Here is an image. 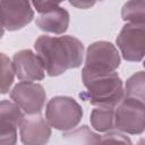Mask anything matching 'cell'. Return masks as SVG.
I'll list each match as a JSON object with an SVG mask.
<instances>
[{
    "instance_id": "obj_7",
    "label": "cell",
    "mask_w": 145,
    "mask_h": 145,
    "mask_svg": "<svg viewBox=\"0 0 145 145\" xmlns=\"http://www.w3.org/2000/svg\"><path fill=\"white\" fill-rule=\"evenodd\" d=\"M40 12L36 18V26L49 33L61 34L67 31L69 25V14L57 2L51 1H34L32 3Z\"/></svg>"
},
{
    "instance_id": "obj_3",
    "label": "cell",
    "mask_w": 145,
    "mask_h": 145,
    "mask_svg": "<svg viewBox=\"0 0 145 145\" xmlns=\"http://www.w3.org/2000/svg\"><path fill=\"white\" fill-rule=\"evenodd\" d=\"M83 111L80 105L69 96L52 97L45 109V118L51 127L58 130H71L80 121Z\"/></svg>"
},
{
    "instance_id": "obj_11",
    "label": "cell",
    "mask_w": 145,
    "mask_h": 145,
    "mask_svg": "<svg viewBox=\"0 0 145 145\" xmlns=\"http://www.w3.org/2000/svg\"><path fill=\"white\" fill-rule=\"evenodd\" d=\"M23 110L14 102L2 100L0 104V145H16L17 127L20 126Z\"/></svg>"
},
{
    "instance_id": "obj_9",
    "label": "cell",
    "mask_w": 145,
    "mask_h": 145,
    "mask_svg": "<svg viewBox=\"0 0 145 145\" xmlns=\"http://www.w3.org/2000/svg\"><path fill=\"white\" fill-rule=\"evenodd\" d=\"M1 25L3 29L16 31L33 19L34 10L28 1H5L0 2Z\"/></svg>"
},
{
    "instance_id": "obj_18",
    "label": "cell",
    "mask_w": 145,
    "mask_h": 145,
    "mask_svg": "<svg viewBox=\"0 0 145 145\" xmlns=\"http://www.w3.org/2000/svg\"><path fill=\"white\" fill-rule=\"evenodd\" d=\"M70 5L76 6V7H79V8H87V7L93 6L94 2H72V1H70Z\"/></svg>"
},
{
    "instance_id": "obj_1",
    "label": "cell",
    "mask_w": 145,
    "mask_h": 145,
    "mask_svg": "<svg viewBox=\"0 0 145 145\" xmlns=\"http://www.w3.org/2000/svg\"><path fill=\"white\" fill-rule=\"evenodd\" d=\"M34 48L50 76H58L68 69L77 68L83 61L84 45L70 35H42L35 41Z\"/></svg>"
},
{
    "instance_id": "obj_20",
    "label": "cell",
    "mask_w": 145,
    "mask_h": 145,
    "mask_svg": "<svg viewBox=\"0 0 145 145\" xmlns=\"http://www.w3.org/2000/svg\"><path fill=\"white\" fill-rule=\"evenodd\" d=\"M143 66H144V67H145V60H144V62H143Z\"/></svg>"
},
{
    "instance_id": "obj_5",
    "label": "cell",
    "mask_w": 145,
    "mask_h": 145,
    "mask_svg": "<svg viewBox=\"0 0 145 145\" xmlns=\"http://www.w3.org/2000/svg\"><path fill=\"white\" fill-rule=\"evenodd\" d=\"M119 65L120 56L112 43L97 41L88 46L84 69L91 72H113Z\"/></svg>"
},
{
    "instance_id": "obj_10",
    "label": "cell",
    "mask_w": 145,
    "mask_h": 145,
    "mask_svg": "<svg viewBox=\"0 0 145 145\" xmlns=\"http://www.w3.org/2000/svg\"><path fill=\"white\" fill-rule=\"evenodd\" d=\"M19 133L24 145H45L51 136V126L40 113L26 114L22 119Z\"/></svg>"
},
{
    "instance_id": "obj_14",
    "label": "cell",
    "mask_w": 145,
    "mask_h": 145,
    "mask_svg": "<svg viewBox=\"0 0 145 145\" xmlns=\"http://www.w3.org/2000/svg\"><path fill=\"white\" fill-rule=\"evenodd\" d=\"M91 123L92 127L100 133H106L114 129V108H95L91 113Z\"/></svg>"
},
{
    "instance_id": "obj_4",
    "label": "cell",
    "mask_w": 145,
    "mask_h": 145,
    "mask_svg": "<svg viewBox=\"0 0 145 145\" xmlns=\"http://www.w3.org/2000/svg\"><path fill=\"white\" fill-rule=\"evenodd\" d=\"M114 128L138 135L145 130V104L133 97H125L114 106Z\"/></svg>"
},
{
    "instance_id": "obj_12",
    "label": "cell",
    "mask_w": 145,
    "mask_h": 145,
    "mask_svg": "<svg viewBox=\"0 0 145 145\" xmlns=\"http://www.w3.org/2000/svg\"><path fill=\"white\" fill-rule=\"evenodd\" d=\"M12 65L18 79L24 82L41 80L44 78V66L39 57L31 50L16 52L12 58Z\"/></svg>"
},
{
    "instance_id": "obj_13",
    "label": "cell",
    "mask_w": 145,
    "mask_h": 145,
    "mask_svg": "<svg viewBox=\"0 0 145 145\" xmlns=\"http://www.w3.org/2000/svg\"><path fill=\"white\" fill-rule=\"evenodd\" d=\"M84 145H133L131 140L119 131H110L103 136L92 133L86 126L76 130Z\"/></svg>"
},
{
    "instance_id": "obj_2",
    "label": "cell",
    "mask_w": 145,
    "mask_h": 145,
    "mask_svg": "<svg viewBox=\"0 0 145 145\" xmlns=\"http://www.w3.org/2000/svg\"><path fill=\"white\" fill-rule=\"evenodd\" d=\"M82 79L87 91L80 96L93 105L114 108L125 97L122 80L116 71L91 72L83 68Z\"/></svg>"
},
{
    "instance_id": "obj_6",
    "label": "cell",
    "mask_w": 145,
    "mask_h": 145,
    "mask_svg": "<svg viewBox=\"0 0 145 145\" xmlns=\"http://www.w3.org/2000/svg\"><path fill=\"white\" fill-rule=\"evenodd\" d=\"M118 48L127 61H140L145 57V23L126 24L118 37Z\"/></svg>"
},
{
    "instance_id": "obj_15",
    "label": "cell",
    "mask_w": 145,
    "mask_h": 145,
    "mask_svg": "<svg viewBox=\"0 0 145 145\" xmlns=\"http://www.w3.org/2000/svg\"><path fill=\"white\" fill-rule=\"evenodd\" d=\"M126 96L138 100L145 104V71H138L131 75L125 86Z\"/></svg>"
},
{
    "instance_id": "obj_8",
    "label": "cell",
    "mask_w": 145,
    "mask_h": 145,
    "mask_svg": "<svg viewBox=\"0 0 145 145\" xmlns=\"http://www.w3.org/2000/svg\"><path fill=\"white\" fill-rule=\"evenodd\" d=\"M45 91L42 85L33 82H20L10 92V97L26 114H37L45 102Z\"/></svg>"
},
{
    "instance_id": "obj_16",
    "label": "cell",
    "mask_w": 145,
    "mask_h": 145,
    "mask_svg": "<svg viewBox=\"0 0 145 145\" xmlns=\"http://www.w3.org/2000/svg\"><path fill=\"white\" fill-rule=\"evenodd\" d=\"M121 17L129 23H145V1L136 0L126 2L121 10Z\"/></svg>"
},
{
    "instance_id": "obj_19",
    "label": "cell",
    "mask_w": 145,
    "mask_h": 145,
    "mask_svg": "<svg viewBox=\"0 0 145 145\" xmlns=\"http://www.w3.org/2000/svg\"><path fill=\"white\" fill-rule=\"evenodd\" d=\"M137 145H145V138H140L137 143Z\"/></svg>"
},
{
    "instance_id": "obj_17",
    "label": "cell",
    "mask_w": 145,
    "mask_h": 145,
    "mask_svg": "<svg viewBox=\"0 0 145 145\" xmlns=\"http://www.w3.org/2000/svg\"><path fill=\"white\" fill-rule=\"evenodd\" d=\"M15 74L16 72L12 62L5 53H1V93L2 94H6L9 91L14 82Z\"/></svg>"
}]
</instances>
